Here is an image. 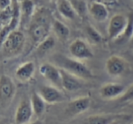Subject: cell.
<instances>
[{
  "label": "cell",
  "instance_id": "6da1fadb",
  "mask_svg": "<svg viewBox=\"0 0 133 124\" xmlns=\"http://www.w3.org/2000/svg\"><path fill=\"white\" fill-rule=\"evenodd\" d=\"M53 19L50 17L48 11L44 8L35 11L34 17L28 26V33L34 45L37 46L46 37L50 35Z\"/></svg>",
  "mask_w": 133,
  "mask_h": 124
},
{
  "label": "cell",
  "instance_id": "7a4b0ae2",
  "mask_svg": "<svg viewBox=\"0 0 133 124\" xmlns=\"http://www.w3.org/2000/svg\"><path fill=\"white\" fill-rule=\"evenodd\" d=\"M53 60L54 64L57 65L59 68L76 75L82 80H91L94 78V74L91 69L82 63V61L59 54H55L53 57Z\"/></svg>",
  "mask_w": 133,
  "mask_h": 124
},
{
  "label": "cell",
  "instance_id": "3957f363",
  "mask_svg": "<svg viewBox=\"0 0 133 124\" xmlns=\"http://www.w3.org/2000/svg\"><path fill=\"white\" fill-rule=\"evenodd\" d=\"M25 35L18 29L14 30L5 39L0 52L5 58H13L18 56L25 48Z\"/></svg>",
  "mask_w": 133,
  "mask_h": 124
},
{
  "label": "cell",
  "instance_id": "277c9868",
  "mask_svg": "<svg viewBox=\"0 0 133 124\" xmlns=\"http://www.w3.org/2000/svg\"><path fill=\"white\" fill-rule=\"evenodd\" d=\"M16 85L7 75L0 76V112L6 110L16 94Z\"/></svg>",
  "mask_w": 133,
  "mask_h": 124
},
{
  "label": "cell",
  "instance_id": "5b68a950",
  "mask_svg": "<svg viewBox=\"0 0 133 124\" xmlns=\"http://www.w3.org/2000/svg\"><path fill=\"white\" fill-rule=\"evenodd\" d=\"M69 52L72 57L80 61L89 60L93 58V52L90 44L81 38H76L69 45Z\"/></svg>",
  "mask_w": 133,
  "mask_h": 124
},
{
  "label": "cell",
  "instance_id": "8992f818",
  "mask_svg": "<svg viewBox=\"0 0 133 124\" xmlns=\"http://www.w3.org/2000/svg\"><path fill=\"white\" fill-rule=\"evenodd\" d=\"M128 23V16L122 14H116L111 16L108 25V36L110 40H117L121 37Z\"/></svg>",
  "mask_w": 133,
  "mask_h": 124
},
{
  "label": "cell",
  "instance_id": "52a82bcc",
  "mask_svg": "<svg viewBox=\"0 0 133 124\" xmlns=\"http://www.w3.org/2000/svg\"><path fill=\"white\" fill-rule=\"evenodd\" d=\"M39 73L44 78H45L52 85L62 88V74L61 69L54 63H44L39 67Z\"/></svg>",
  "mask_w": 133,
  "mask_h": 124
},
{
  "label": "cell",
  "instance_id": "ba28073f",
  "mask_svg": "<svg viewBox=\"0 0 133 124\" xmlns=\"http://www.w3.org/2000/svg\"><path fill=\"white\" fill-rule=\"evenodd\" d=\"M105 69L110 76L119 77L126 73L128 69V63L121 56L111 55L106 60Z\"/></svg>",
  "mask_w": 133,
  "mask_h": 124
},
{
  "label": "cell",
  "instance_id": "9c48e42d",
  "mask_svg": "<svg viewBox=\"0 0 133 124\" xmlns=\"http://www.w3.org/2000/svg\"><path fill=\"white\" fill-rule=\"evenodd\" d=\"M39 94L42 96L46 103L54 104V103L63 102L65 100L61 89L54 85H42L38 89Z\"/></svg>",
  "mask_w": 133,
  "mask_h": 124
},
{
  "label": "cell",
  "instance_id": "30bf717a",
  "mask_svg": "<svg viewBox=\"0 0 133 124\" xmlns=\"http://www.w3.org/2000/svg\"><path fill=\"white\" fill-rule=\"evenodd\" d=\"M20 24L19 26L25 27L29 26L34 15L35 13V3L33 0H20L19 2Z\"/></svg>",
  "mask_w": 133,
  "mask_h": 124
},
{
  "label": "cell",
  "instance_id": "8fae6325",
  "mask_svg": "<svg viewBox=\"0 0 133 124\" xmlns=\"http://www.w3.org/2000/svg\"><path fill=\"white\" fill-rule=\"evenodd\" d=\"M125 86L117 82H107L100 88V95L104 100L119 99L124 93Z\"/></svg>",
  "mask_w": 133,
  "mask_h": 124
},
{
  "label": "cell",
  "instance_id": "7c38bea8",
  "mask_svg": "<svg viewBox=\"0 0 133 124\" xmlns=\"http://www.w3.org/2000/svg\"><path fill=\"white\" fill-rule=\"evenodd\" d=\"M91 106V98L89 96H82L74 99L68 103L66 113L70 116H76L85 112Z\"/></svg>",
  "mask_w": 133,
  "mask_h": 124
},
{
  "label": "cell",
  "instance_id": "4fadbf2b",
  "mask_svg": "<svg viewBox=\"0 0 133 124\" xmlns=\"http://www.w3.org/2000/svg\"><path fill=\"white\" fill-rule=\"evenodd\" d=\"M61 69V68H60ZM62 74V88L67 92H76L78 90L82 89L83 83H82V79L77 77L76 75L71 74L67 71L61 69Z\"/></svg>",
  "mask_w": 133,
  "mask_h": 124
},
{
  "label": "cell",
  "instance_id": "5bb4252c",
  "mask_svg": "<svg viewBox=\"0 0 133 124\" xmlns=\"http://www.w3.org/2000/svg\"><path fill=\"white\" fill-rule=\"evenodd\" d=\"M33 114L34 110L32 108L31 101L27 99H24L19 103L16 110L15 121L16 124H26L30 121Z\"/></svg>",
  "mask_w": 133,
  "mask_h": 124
},
{
  "label": "cell",
  "instance_id": "9a60e30c",
  "mask_svg": "<svg viewBox=\"0 0 133 124\" xmlns=\"http://www.w3.org/2000/svg\"><path fill=\"white\" fill-rule=\"evenodd\" d=\"M90 15L97 22H104L109 17V10L104 4L98 1H94L90 4L88 7Z\"/></svg>",
  "mask_w": 133,
  "mask_h": 124
},
{
  "label": "cell",
  "instance_id": "2e32d148",
  "mask_svg": "<svg viewBox=\"0 0 133 124\" xmlns=\"http://www.w3.org/2000/svg\"><path fill=\"white\" fill-rule=\"evenodd\" d=\"M35 73V64L33 62H25L17 67L15 75L16 78L21 82H26L33 78Z\"/></svg>",
  "mask_w": 133,
  "mask_h": 124
},
{
  "label": "cell",
  "instance_id": "e0dca14e",
  "mask_svg": "<svg viewBox=\"0 0 133 124\" xmlns=\"http://www.w3.org/2000/svg\"><path fill=\"white\" fill-rule=\"evenodd\" d=\"M56 7L60 15L67 20H74L78 16L70 0H56Z\"/></svg>",
  "mask_w": 133,
  "mask_h": 124
},
{
  "label": "cell",
  "instance_id": "ac0fdd59",
  "mask_svg": "<svg viewBox=\"0 0 133 124\" xmlns=\"http://www.w3.org/2000/svg\"><path fill=\"white\" fill-rule=\"evenodd\" d=\"M124 116L115 114H97L87 118L86 124H112Z\"/></svg>",
  "mask_w": 133,
  "mask_h": 124
},
{
  "label": "cell",
  "instance_id": "d6986e66",
  "mask_svg": "<svg viewBox=\"0 0 133 124\" xmlns=\"http://www.w3.org/2000/svg\"><path fill=\"white\" fill-rule=\"evenodd\" d=\"M30 101H31L34 114H35L37 117L42 116L43 114H44V110H45L46 102L44 101V100L42 98V96L39 94L38 92H35V93H32Z\"/></svg>",
  "mask_w": 133,
  "mask_h": 124
},
{
  "label": "cell",
  "instance_id": "ffe728a7",
  "mask_svg": "<svg viewBox=\"0 0 133 124\" xmlns=\"http://www.w3.org/2000/svg\"><path fill=\"white\" fill-rule=\"evenodd\" d=\"M52 29L54 30V33L58 37V39H60L61 41H66L70 36V29H69V27L60 20L53 19Z\"/></svg>",
  "mask_w": 133,
  "mask_h": 124
},
{
  "label": "cell",
  "instance_id": "44dd1931",
  "mask_svg": "<svg viewBox=\"0 0 133 124\" xmlns=\"http://www.w3.org/2000/svg\"><path fill=\"white\" fill-rule=\"evenodd\" d=\"M55 45V39H54V36L52 35H49L48 37H46L43 42H41L37 47V52H38L39 54H47L48 52H50Z\"/></svg>",
  "mask_w": 133,
  "mask_h": 124
},
{
  "label": "cell",
  "instance_id": "7402d4cb",
  "mask_svg": "<svg viewBox=\"0 0 133 124\" xmlns=\"http://www.w3.org/2000/svg\"><path fill=\"white\" fill-rule=\"evenodd\" d=\"M15 16V5L13 3L12 6L0 11V27L5 25L11 22Z\"/></svg>",
  "mask_w": 133,
  "mask_h": 124
},
{
  "label": "cell",
  "instance_id": "603a6c76",
  "mask_svg": "<svg viewBox=\"0 0 133 124\" xmlns=\"http://www.w3.org/2000/svg\"><path fill=\"white\" fill-rule=\"evenodd\" d=\"M86 35H87L88 38L94 44H101L103 41V37L100 34L98 30H96L92 25H88L85 28Z\"/></svg>",
  "mask_w": 133,
  "mask_h": 124
},
{
  "label": "cell",
  "instance_id": "cb8c5ba5",
  "mask_svg": "<svg viewBox=\"0 0 133 124\" xmlns=\"http://www.w3.org/2000/svg\"><path fill=\"white\" fill-rule=\"evenodd\" d=\"M72 4L74 7L75 8L76 12L80 16H85L87 13L88 7L86 5V2L84 0H70Z\"/></svg>",
  "mask_w": 133,
  "mask_h": 124
},
{
  "label": "cell",
  "instance_id": "d4e9b609",
  "mask_svg": "<svg viewBox=\"0 0 133 124\" xmlns=\"http://www.w3.org/2000/svg\"><path fill=\"white\" fill-rule=\"evenodd\" d=\"M133 35V13H130L128 16V23H127L126 29H125L123 35H121V38L126 39V40H130Z\"/></svg>",
  "mask_w": 133,
  "mask_h": 124
},
{
  "label": "cell",
  "instance_id": "484cf974",
  "mask_svg": "<svg viewBox=\"0 0 133 124\" xmlns=\"http://www.w3.org/2000/svg\"><path fill=\"white\" fill-rule=\"evenodd\" d=\"M119 101L121 103L133 102V83L126 88L124 93L119 98Z\"/></svg>",
  "mask_w": 133,
  "mask_h": 124
},
{
  "label": "cell",
  "instance_id": "4316f807",
  "mask_svg": "<svg viewBox=\"0 0 133 124\" xmlns=\"http://www.w3.org/2000/svg\"><path fill=\"white\" fill-rule=\"evenodd\" d=\"M13 0H0V11L12 6Z\"/></svg>",
  "mask_w": 133,
  "mask_h": 124
},
{
  "label": "cell",
  "instance_id": "83f0119b",
  "mask_svg": "<svg viewBox=\"0 0 133 124\" xmlns=\"http://www.w3.org/2000/svg\"><path fill=\"white\" fill-rule=\"evenodd\" d=\"M0 124H8V121L6 119L0 120Z\"/></svg>",
  "mask_w": 133,
  "mask_h": 124
},
{
  "label": "cell",
  "instance_id": "f1b7e54d",
  "mask_svg": "<svg viewBox=\"0 0 133 124\" xmlns=\"http://www.w3.org/2000/svg\"><path fill=\"white\" fill-rule=\"evenodd\" d=\"M30 124H43V122L41 121H34V122H32V123H30Z\"/></svg>",
  "mask_w": 133,
  "mask_h": 124
},
{
  "label": "cell",
  "instance_id": "f546056e",
  "mask_svg": "<svg viewBox=\"0 0 133 124\" xmlns=\"http://www.w3.org/2000/svg\"><path fill=\"white\" fill-rule=\"evenodd\" d=\"M130 46L133 47V35H132V37L130 38Z\"/></svg>",
  "mask_w": 133,
  "mask_h": 124
},
{
  "label": "cell",
  "instance_id": "4dcf8cb0",
  "mask_svg": "<svg viewBox=\"0 0 133 124\" xmlns=\"http://www.w3.org/2000/svg\"><path fill=\"white\" fill-rule=\"evenodd\" d=\"M51 1H52V0H51Z\"/></svg>",
  "mask_w": 133,
  "mask_h": 124
}]
</instances>
